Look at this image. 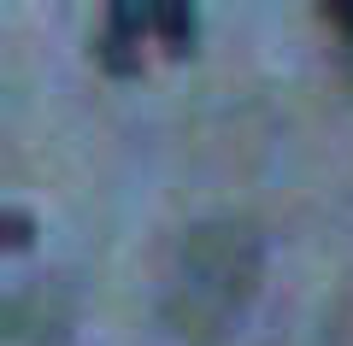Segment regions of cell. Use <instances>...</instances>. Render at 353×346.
I'll return each mask as SVG.
<instances>
[{
	"instance_id": "obj_1",
	"label": "cell",
	"mask_w": 353,
	"mask_h": 346,
	"mask_svg": "<svg viewBox=\"0 0 353 346\" xmlns=\"http://www.w3.org/2000/svg\"><path fill=\"white\" fill-rule=\"evenodd\" d=\"M253 270H259V252H253L248 229H230V223L194 229L189 247H183V270H176V294L189 299L183 323L189 317L218 323L230 305H241L253 288Z\"/></svg>"
},
{
	"instance_id": "obj_2",
	"label": "cell",
	"mask_w": 353,
	"mask_h": 346,
	"mask_svg": "<svg viewBox=\"0 0 353 346\" xmlns=\"http://www.w3.org/2000/svg\"><path fill=\"white\" fill-rule=\"evenodd\" d=\"M153 30H159V41L171 53H189L194 47V6H183V0H165V6H153Z\"/></svg>"
},
{
	"instance_id": "obj_3",
	"label": "cell",
	"mask_w": 353,
	"mask_h": 346,
	"mask_svg": "<svg viewBox=\"0 0 353 346\" xmlns=\"http://www.w3.org/2000/svg\"><path fill=\"white\" fill-rule=\"evenodd\" d=\"M94 53H101V65H106L112 76H136V71H141V41H124V36H112V30H101Z\"/></svg>"
},
{
	"instance_id": "obj_4",
	"label": "cell",
	"mask_w": 353,
	"mask_h": 346,
	"mask_svg": "<svg viewBox=\"0 0 353 346\" xmlns=\"http://www.w3.org/2000/svg\"><path fill=\"white\" fill-rule=\"evenodd\" d=\"M106 30L124 41H141V30H153V6H136V0H118L112 12H106Z\"/></svg>"
},
{
	"instance_id": "obj_5",
	"label": "cell",
	"mask_w": 353,
	"mask_h": 346,
	"mask_svg": "<svg viewBox=\"0 0 353 346\" xmlns=\"http://www.w3.org/2000/svg\"><path fill=\"white\" fill-rule=\"evenodd\" d=\"M0 241H6V247H30V241H36V223H30V211H18V206H6L0 211Z\"/></svg>"
},
{
	"instance_id": "obj_6",
	"label": "cell",
	"mask_w": 353,
	"mask_h": 346,
	"mask_svg": "<svg viewBox=\"0 0 353 346\" xmlns=\"http://www.w3.org/2000/svg\"><path fill=\"white\" fill-rule=\"evenodd\" d=\"M324 18H330V24H341V30H347V41H353V6H324Z\"/></svg>"
}]
</instances>
